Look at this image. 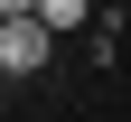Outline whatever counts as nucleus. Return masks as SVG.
<instances>
[{"mask_svg":"<svg viewBox=\"0 0 131 122\" xmlns=\"http://www.w3.org/2000/svg\"><path fill=\"white\" fill-rule=\"evenodd\" d=\"M47 57H56L47 19H0V75H47Z\"/></svg>","mask_w":131,"mask_h":122,"instance_id":"f257e3e1","label":"nucleus"},{"mask_svg":"<svg viewBox=\"0 0 131 122\" xmlns=\"http://www.w3.org/2000/svg\"><path fill=\"white\" fill-rule=\"evenodd\" d=\"M38 19L56 28V38H75V28H94V0H38Z\"/></svg>","mask_w":131,"mask_h":122,"instance_id":"f03ea898","label":"nucleus"},{"mask_svg":"<svg viewBox=\"0 0 131 122\" xmlns=\"http://www.w3.org/2000/svg\"><path fill=\"white\" fill-rule=\"evenodd\" d=\"M0 19H38V0H0Z\"/></svg>","mask_w":131,"mask_h":122,"instance_id":"7ed1b4c3","label":"nucleus"}]
</instances>
